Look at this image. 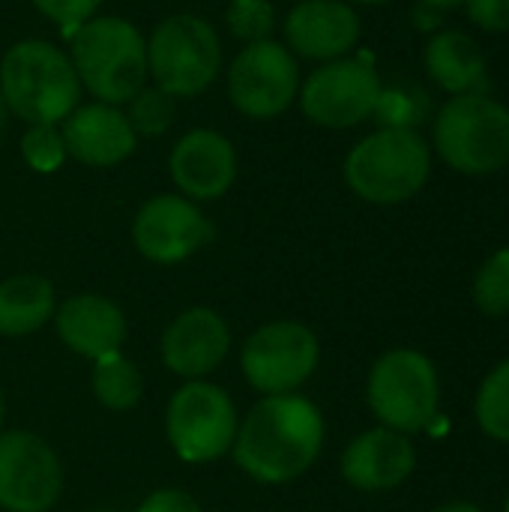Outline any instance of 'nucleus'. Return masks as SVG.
<instances>
[{
  "label": "nucleus",
  "mask_w": 509,
  "mask_h": 512,
  "mask_svg": "<svg viewBox=\"0 0 509 512\" xmlns=\"http://www.w3.org/2000/svg\"><path fill=\"white\" fill-rule=\"evenodd\" d=\"M324 447L321 411L294 393L264 396L240 423L234 462L258 483L282 486L306 474Z\"/></svg>",
  "instance_id": "obj_1"
},
{
  "label": "nucleus",
  "mask_w": 509,
  "mask_h": 512,
  "mask_svg": "<svg viewBox=\"0 0 509 512\" xmlns=\"http://www.w3.org/2000/svg\"><path fill=\"white\" fill-rule=\"evenodd\" d=\"M0 96L6 111L33 123L66 120L81 99L78 72L57 45L45 39L15 42L0 60Z\"/></svg>",
  "instance_id": "obj_2"
},
{
  "label": "nucleus",
  "mask_w": 509,
  "mask_h": 512,
  "mask_svg": "<svg viewBox=\"0 0 509 512\" xmlns=\"http://www.w3.org/2000/svg\"><path fill=\"white\" fill-rule=\"evenodd\" d=\"M69 60L87 87L105 105H123L147 87V42L126 18H90L72 33Z\"/></svg>",
  "instance_id": "obj_3"
},
{
  "label": "nucleus",
  "mask_w": 509,
  "mask_h": 512,
  "mask_svg": "<svg viewBox=\"0 0 509 512\" xmlns=\"http://www.w3.org/2000/svg\"><path fill=\"white\" fill-rule=\"evenodd\" d=\"M432 171L429 144L414 129H378L345 159V180L369 204H402L414 198Z\"/></svg>",
  "instance_id": "obj_4"
},
{
  "label": "nucleus",
  "mask_w": 509,
  "mask_h": 512,
  "mask_svg": "<svg viewBox=\"0 0 509 512\" xmlns=\"http://www.w3.org/2000/svg\"><path fill=\"white\" fill-rule=\"evenodd\" d=\"M441 159L462 174H492L509 165V108L486 93L453 96L435 120Z\"/></svg>",
  "instance_id": "obj_5"
},
{
  "label": "nucleus",
  "mask_w": 509,
  "mask_h": 512,
  "mask_svg": "<svg viewBox=\"0 0 509 512\" xmlns=\"http://www.w3.org/2000/svg\"><path fill=\"white\" fill-rule=\"evenodd\" d=\"M222 66V45L210 21L201 15H171L159 21L147 42V72L168 96L204 93Z\"/></svg>",
  "instance_id": "obj_6"
},
{
  "label": "nucleus",
  "mask_w": 509,
  "mask_h": 512,
  "mask_svg": "<svg viewBox=\"0 0 509 512\" xmlns=\"http://www.w3.org/2000/svg\"><path fill=\"white\" fill-rule=\"evenodd\" d=\"M369 408L381 426L414 435L438 414V375L429 357L411 348L387 351L375 360L366 384Z\"/></svg>",
  "instance_id": "obj_7"
},
{
  "label": "nucleus",
  "mask_w": 509,
  "mask_h": 512,
  "mask_svg": "<svg viewBox=\"0 0 509 512\" xmlns=\"http://www.w3.org/2000/svg\"><path fill=\"white\" fill-rule=\"evenodd\" d=\"M240 420L231 396L207 381H186L168 402L165 432L174 453L189 465L216 462L234 447Z\"/></svg>",
  "instance_id": "obj_8"
},
{
  "label": "nucleus",
  "mask_w": 509,
  "mask_h": 512,
  "mask_svg": "<svg viewBox=\"0 0 509 512\" xmlns=\"http://www.w3.org/2000/svg\"><path fill=\"white\" fill-rule=\"evenodd\" d=\"M321 360L318 336L300 321H273L258 327L240 354L246 381L264 396H285L306 384Z\"/></svg>",
  "instance_id": "obj_9"
},
{
  "label": "nucleus",
  "mask_w": 509,
  "mask_h": 512,
  "mask_svg": "<svg viewBox=\"0 0 509 512\" xmlns=\"http://www.w3.org/2000/svg\"><path fill=\"white\" fill-rule=\"evenodd\" d=\"M300 93V69L294 54L273 42L246 45L228 69V96L234 108L252 120L279 117Z\"/></svg>",
  "instance_id": "obj_10"
},
{
  "label": "nucleus",
  "mask_w": 509,
  "mask_h": 512,
  "mask_svg": "<svg viewBox=\"0 0 509 512\" xmlns=\"http://www.w3.org/2000/svg\"><path fill=\"white\" fill-rule=\"evenodd\" d=\"M63 492V468L48 441L33 432H0V507L48 512Z\"/></svg>",
  "instance_id": "obj_11"
},
{
  "label": "nucleus",
  "mask_w": 509,
  "mask_h": 512,
  "mask_svg": "<svg viewBox=\"0 0 509 512\" xmlns=\"http://www.w3.org/2000/svg\"><path fill=\"white\" fill-rule=\"evenodd\" d=\"M381 90L384 87L372 63L330 60L306 78L300 105L312 123L327 129H348L372 117Z\"/></svg>",
  "instance_id": "obj_12"
},
{
  "label": "nucleus",
  "mask_w": 509,
  "mask_h": 512,
  "mask_svg": "<svg viewBox=\"0 0 509 512\" xmlns=\"http://www.w3.org/2000/svg\"><path fill=\"white\" fill-rule=\"evenodd\" d=\"M210 237H213V225L195 207V201H189L183 195L150 198L132 222L135 249L147 261H156V264L186 261Z\"/></svg>",
  "instance_id": "obj_13"
},
{
  "label": "nucleus",
  "mask_w": 509,
  "mask_h": 512,
  "mask_svg": "<svg viewBox=\"0 0 509 512\" xmlns=\"http://www.w3.org/2000/svg\"><path fill=\"white\" fill-rule=\"evenodd\" d=\"M231 351V330L219 312L207 306L186 309L162 333V363L168 372L201 381Z\"/></svg>",
  "instance_id": "obj_14"
},
{
  "label": "nucleus",
  "mask_w": 509,
  "mask_h": 512,
  "mask_svg": "<svg viewBox=\"0 0 509 512\" xmlns=\"http://www.w3.org/2000/svg\"><path fill=\"white\" fill-rule=\"evenodd\" d=\"M168 171L189 201H213L231 189L237 177V153L225 135L192 129L174 144Z\"/></svg>",
  "instance_id": "obj_15"
},
{
  "label": "nucleus",
  "mask_w": 509,
  "mask_h": 512,
  "mask_svg": "<svg viewBox=\"0 0 509 512\" xmlns=\"http://www.w3.org/2000/svg\"><path fill=\"white\" fill-rule=\"evenodd\" d=\"M417 465L408 435L387 426L357 435L342 453V477L360 492H390L402 486Z\"/></svg>",
  "instance_id": "obj_16"
},
{
  "label": "nucleus",
  "mask_w": 509,
  "mask_h": 512,
  "mask_svg": "<svg viewBox=\"0 0 509 512\" xmlns=\"http://www.w3.org/2000/svg\"><path fill=\"white\" fill-rule=\"evenodd\" d=\"M288 51L309 60H339L360 42V18L342 0H300L285 18Z\"/></svg>",
  "instance_id": "obj_17"
},
{
  "label": "nucleus",
  "mask_w": 509,
  "mask_h": 512,
  "mask_svg": "<svg viewBox=\"0 0 509 512\" xmlns=\"http://www.w3.org/2000/svg\"><path fill=\"white\" fill-rule=\"evenodd\" d=\"M63 144L72 159L90 168H111L132 156L138 135L117 105L93 102L63 120Z\"/></svg>",
  "instance_id": "obj_18"
},
{
  "label": "nucleus",
  "mask_w": 509,
  "mask_h": 512,
  "mask_svg": "<svg viewBox=\"0 0 509 512\" xmlns=\"http://www.w3.org/2000/svg\"><path fill=\"white\" fill-rule=\"evenodd\" d=\"M54 327L60 342L87 357L99 360L117 354L126 339V315L123 309L102 294H75L60 309H54Z\"/></svg>",
  "instance_id": "obj_19"
},
{
  "label": "nucleus",
  "mask_w": 509,
  "mask_h": 512,
  "mask_svg": "<svg viewBox=\"0 0 509 512\" xmlns=\"http://www.w3.org/2000/svg\"><path fill=\"white\" fill-rule=\"evenodd\" d=\"M426 69L438 87L447 93H483L486 90V60L471 36L462 30H444L426 45Z\"/></svg>",
  "instance_id": "obj_20"
},
{
  "label": "nucleus",
  "mask_w": 509,
  "mask_h": 512,
  "mask_svg": "<svg viewBox=\"0 0 509 512\" xmlns=\"http://www.w3.org/2000/svg\"><path fill=\"white\" fill-rule=\"evenodd\" d=\"M54 315V285L36 273H18L0 282V336H27Z\"/></svg>",
  "instance_id": "obj_21"
},
{
  "label": "nucleus",
  "mask_w": 509,
  "mask_h": 512,
  "mask_svg": "<svg viewBox=\"0 0 509 512\" xmlns=\"http://www.w3.org/2000/svg\"><path fill=\"white\" fill-rule=\"evenodd\" d=\"M141 393H144V378L138 366L120 351L99 357L93 363V396L108 411H132L141 402Z\"/></svg>",
  "instance_id": "obj_22"
},
{
  "label": "nucleus",
  "mask_w": 509,
  "mask_h": 512,
  "mask_svg": "<svg viewBox=\"0 0 509 512\" xmlns=\"http://www.w3.org/2000/svg\"><path fill=\"white\" fill-rule=\"evenodd\" d=\"M477 423L489 438L509 444V360L486 375L477 393Z\"/></svg>",
  "instance_id": "obj_23"
},
{
  "label": "nucleus",
  "mask_w": 509,
  "mask_h": 512,
  "mask_svg": "<svg viewBox=\"0 0 509 512\" xmlns=\"http://www.w3.org/2000/svg\"><path fill=\"white\" fill-rule=\"evenodd\" d=\"M372 114L381 129H414L429 114V96L414 84H396L381 90Z\"/></svg>",
  "instance_id": "obj_24"
},
{
  "label": "nucleus",
  "mask_w": 509,
  "mask_h": 512,
  "mask_svg": "<svg viewBox=\"0 0 509 512\" xmlns=\"http://www.w3.org/2000/svg\"><path fill=\"white\" fill-rule=\"evenodd\" d=\"M474 303L483 315H507L509 312V249L495 252L474 279Z\"/></svg>",
  "instance_id": "obj_25"
},
{
  "label": "nucleus",
  "mask_w": 509,
  "mask_h": 512,
  "mask_svg": "<svg viewBox=\"0 0 509 512\" xmlns=\"http://www.w3.org/2000/svg\"><path fill=\"white\" fill-rule=\"evenodd\" d=\"M126 120L135 135H162L174 123V96L159 87H144L129 99Z\"/></svg>",
  "instance_id": "obj_26"
},
{
  "label": "nucleus",
  "mask_w": 509,
  "mask_h": 512,
  "mask_svg": "<svg viewBox=\"0 0 509 512\" xmlns=\"http://www.w3.org/2000/svg\"><path fill=\"white\" fill-rule=\"evenodd\" d=\"M21 156L27 159V165L33 171L51 174L66 162V144L57 126L51 123H33L27 126V132L21 135Z\"/></svg>",
  "instance_id": "obj_27"
},
{
  "label": "nucleus",
  "mask_w": 509,
  "mask_h": 512,
  "mask_svg": "<svg viewBox=\"0 0 509 512\" xmlns=\"http://www.w3.org/2000/svg\"><path fill=\"white\" fill-rule=\"evenodd\" d=\"M225 21H228L231 36L246 42V45L270 39L273 24H276L270 0H231Z\"/></svg>",
  "instance_id": "obj_28"
},
{
  "label": "nucleus",
  "mask_w": 509,
  "mask_h": 512,
  "mask_svg": "<svg viewBox=\"0 0 509 512\" xmlns=\"http://www.w3.org/2000/svg\"><path fill=\"white\" fill-rule=\"evenodd\" d=\"M99 3H102V0H33V6H36L45 18L57 21L60 30L69 33V36H72L84 21L93 18V12L99 9Z\"/></svg>",
  "instance_id": "obj_29"
},
{
  "label": "nucleus",
  "mask_w": 509,
  "mask_h": 512,
  "mask_svg": "<svg viewBox=\"0 0 509 512\" xmlns=\"http://www.w3.org/2000/svg\"><path fill=\"white\" fill-rule=\"evenodd\" d=\"M465 6L477 27L492 33L509 30V0H465Z\"/></svg>",
  "instance_id": "obj_30"
},
{
  "label": "nucleus",
  "mask_w": 509,
  "mask_h": 512,
  "mask_svg": "<svg viewBox=\"0 0 509 512\" xmlns=\"http://www.w3.org/2000/svg\"><path fill=\"white\" fill-rule=\"evenodd\" d=\"M138 512H201V507L183 489H156L153 495H147Z\"/></svg>",
  "instance_id": "obj_31"
},
{
  "label": "nucleus",
  "mask_w": 509,
  "mask_h": 512,
  "mask_svg": "<svg viewBox=\"0 0 509 512\" xmlns=\"http://www.w3.org/2000/svg\"><path fill=\"white\" fill-rule=\"evenodd\" d=\"M432 512H483L477 504H468V501H453V504H444Z\"/></svg>",
  "instance_id": "obj_32"
},
{
  "label": "nucleus",
  "mask_w": 509,
  "mask_h": 512,
  "mask_svg": "<svg viewBox=\"0 0 509 512\" xmlns=\"http://www.w3.org/2000/svg\"><path fill=\"white\" fill-rule=\"evenodd\" d=\"M426 6H435V9H453V6H459V3H465V0H423Z\"/></svg>",
  "instance_id": "obj_33"
},
{
  "label": "nucleus",
  "mask_w": 509,
  "mask_h": 512,
  "mask_svg": "<svg viewBox=\"0 0 509 512\" xmlns=\"http://www.w3.org/2000/svg\"><path fill=\"white\" fill-rule=\"evenodd\" d=\"M3 420H6V396H3V387H0V429H3Z\"/></svg>",
  "instance_id": "obj_34"
},
{
  "label": "nucleus",
  "mask_w": 509,
  "mask_h": 512,
  "mask_svg": "<svg viewBox=\"0 0 509 512\" xmlns=\"http://www.w3.org/2000/svg\"><path fill=\"white\" fill-rule=\"evenodd\" d=\"M3 120H6V105H3V96H0V132H3Z\"/></svg>",
  "instance_id": "obj_35"
},
{
  "label": "nucleus",
  "mask_w": 509,
  "mask_h": 512,
  "mask_svg": "<svg viewBox=\"0 0 509 512\" xmlns=\"http://www.w3.org/2000/svg\"><path fill=\"white\" fill-rule=\"evenodd\" d=\"M351 3H366V6H375V3H387V0H351Z\"/></svg>",
  "instance_id": "obj_36"
},
{
  "label": "nucleus",
  "mask_w": 509,
  "mask_h": 512,
  "mask_svg": "<svg viewBox=\"0 0 509 512\" xmlns=\"http://www.w3.org/2000/svg\"><path fill=\"white\" fill-rule=\"evenodd\" d=\"M504 512H509V498H507V507H504Z\"/></svg>",
  "instance_id": "obj_37"
}]
</instances>
